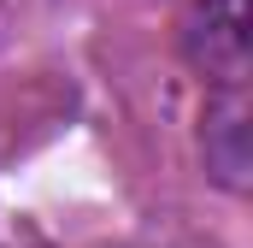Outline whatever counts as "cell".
Segmentation results:
<instances>
[{
	"mask_svg": "<svg viewBox=\"0 0 253 248\" xmlns=\"http://www.w3.org/2000/svg\"><path fill=\"white\" fill-rule=\"evenodd\" d=\"M183 60L212 89H242L248 77V0H194L183 24Z\"/></svg>",
	"mask_w": 253,
	"mask_h": 248,
	"instance_id": "1",
	"label": "cell"
},
{
	"mask_svg": "<svg viewBox=\"0 0 253 248\" xmlns=\"http://www.w3.org/2000/svg\"><path fill=\"white\" fill-rule=\"evenodd\" d=\"M248 95L242 89H212L206 113H200V160L206 178L230 195L253 184V130H248Z\"/></svg>",
	"mask_w": 253,
	"mask_h": 248,
	"instance_id": "2",
	"label": "cell"
}]
</instances>
